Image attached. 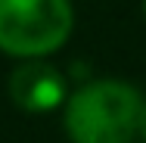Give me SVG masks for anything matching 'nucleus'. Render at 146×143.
I'll return each instance as SVG.
<instances>
[{
  "label": "nucleus",
  "mask_w": 146,
  "mask_h": 143,
  "mask_svg": "<svg viewBox=\"0 0 146 143\" xmlns=\"http://www.w3.org/2000/svg\"><path fill=\"white\" fill-rule=\"evenodd\" d=\"M143 16H146V0H143Z\"/></svg>",
  "instance_id": "obj_5"
},
{
  "label": "nucleus",
  "mask_w": 146,
  "mask_h": 143,
  "mask_svg": "<svg viewBox=\"0 0 146 143\" xmlns=\"http://www.w3.org/2000/svg\"><path fill=\"white\" fill-rule=\"evenodd\" d=\"M68 81L47 56L34 59H19V65L9 72V100L16 103V109L31 115H44L62 109L68 100Z\"/></svg>",
  "instance_id": "obj_3"
},
{
  "label": "nucleus",
  "mask_w": 146,
  "mask_h": 143,
  "mask_svg": "<svg viewBox=\"0 0 146 143\" xmlns=\"http://www.w3.org/2000/svg\"><path fill=\"white\" fill-rule=\"evenodd\" d=\"M72 0H0V50L6 56H53L72 37Z\"/></svg>",
  "instance_id": "obj_2"
},
{
  "label": "nucleus",
  "mask_w": 146,
  "mask_h": 143,
  "mask_svg": "<svg viewBox=\"0 0 146 143\" xmlns=\"http://www.w3.org/2000/svg\"><path fill=\"white\" fill-rule=\"evenodd\" d=\"M140 90L121 78H93L75 87L62 106V128L72 143H131L137 137Z\"/></svg>",
  "instance_id": "obj_1"
},
{
  "label": "nucleus",
  "mask_w": 146,
  "mask_h": 143,
  "mask_svg": "<svg viewBox=\"0 0 146 143\" xmlns=\"http://www.w3.org/2000/svg\"><path fill=\"white\" fill-rule=\"evenodd\" d=\"M137 137L146 143V96H143V103H140V112H137Z\"/></svg>",
  "instance_id": "obj_4"
}]
</instances>
